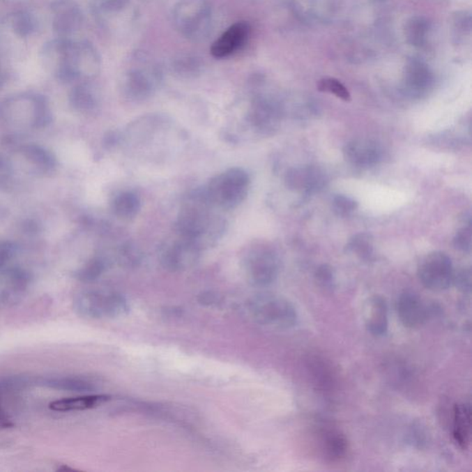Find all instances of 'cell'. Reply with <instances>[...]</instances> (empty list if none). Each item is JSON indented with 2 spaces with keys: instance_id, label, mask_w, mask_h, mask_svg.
<instances>
[{
  "instance_id": "cell-15",
  "label": "cell",
  "mask_w": 472,
  "mask_h": 472,
  "mask_svg": "<svg viewBox=\"0 0 472 472\" xmlns=\"http://www.w3.org/2000/svg\"><path fill=\"white\" fill-rule=\"evenodd\" d=\"M250 24L245 22H237L222 34L211 47V54L217 59L228 56L238 50L250 36Z\"/></svg>"
},
{
  "instance_id": "cell-31",
  "label": "cell",
  "mask_w": 472,
  "mask_h": 472,
  "mask_svg": "<svg viewBox=\"0 0 472 472\" xmlns=\"http://www.w3.org/2000/svg\"><path fill=\"white\" fill-rule=\"evenodd\" d=\"M13 27L17 36L26 37L33 31V19L24 11H20L13 17Z\"/></svg>"
},
{
  "instance_id": "cell-9",
  "label": "cell",
  "mask_w": 472,
  "mask_h": 472,
  "mask_svg": "<svg viewBox=\"0 0 472 472\" xmlns=\"http://www.w3.org/2000/svg\"><path fill=\"white\" fill-rule=\"evenodd\" d=\"M433 306H429L422 297L413 291H405L397 302V316L400 322L408 328H418L425 325L434 313Z\"/></svg>"
},
{
  "instance_id": "cell-29",
  "label": "cell",
  "mask_w": 472,
  "mask_h": 472,
  "mask_svg": "<svg viewBox=\"0 0 472 472\" xmlns=\"http://www.w3.org/2000/svg\"><path fill=\"white\" fill-rule=\"evenodd\" d=\"M311 363L314 379H316L320 387L323 388H330L331 382L333 381V376L330 370V366L324 363L323 360L319 359H314Z\"/></svg>"
},
{
  "instance_id": "cell-16",
  "label": "cell",
  "mask_w": 472,
  "mask_h": 472,
  "mask_svg": "<svg viewBox=\"0 0 472 472\" xmlns=\"http://www.w3.org/2000/svg\"><path fill=\"white\" fill-rule=\"evenodd\" d=\"M109 399L110 397L104 394L81 395L56 399L50 403V409L57 413H75L99 407Z\"/></svg>"
},
{
  "instance_id": "cell-17",
  "label": "cell",
  "mask_w": 472,
  "mask_h": 472,
  "mask_svg": "<svg viewBox=\"0 0 472 472\" xmlns=\"http://www.w3.org/2000/svg\"><path fill=\"white\" fill-rule=\"evenodd\" d=\"M33 384L54 390L86 393L93 392L96 388V383L82 376H51L42 377Z\"/></svg>"
},
{
  "instance_id": "cell-30",
  "label": "cell",
  "mask_w": 472,
  "mask_h": 472,
  "mask_svg": "<svg viewBox=\"0 0 472 472\" xmlns=\"http://www.w3.org/2000/svg\"><path fill=\"white\" fill-rule=\"evenodd\" d=\"M333 207L334 213L339 216H348L358 208V203L345 195H336L333 197Z\"/></svg>"
},
{
  "instance_id": "cell-28",
  "label": "cell",
  "mask_w": 472,
  "mask_h": 472,
  "mask_svg": "<svg viewBox=\"0 0 472 472\" xmlns=\"http://www.w3.org/2000/svg\"><path fill=\"white\" fill-rule=\"evenodd\" d=\"M453 245L456 250L462 251L463 253H470L472 245L471 218L455 234Z\"/></svg>"
},
{
  "instance_id": "cell-35",
  "label": "cell",
  "mask_w": 472,
  "mask_h": 472,
  "mask_svg": "<svg viewBox=\"0 0 472 472\" xmlns=\"http://www.w3.org/2000/svg\"><path fill=\"white\" fill-rule=\"evenodd\" d=\"M457 288L464 293H469L471 289V271L470 268H462L454 273L453 282Z\"/></svg>"
},
{
  "instance_id": "cell-13",
  "label": "cell",
  "mask_w": 472,
  "mask_h": 472,
  "mask_svg": "<svg viewBox=\"0 0 472 472\" xmlns=\"http://www.w3.org/2000/svg\"><path fill=\"white\" fill-rule=\"evenodd\" d=\"M248 119L252 128L257 132L271 135L279 127L280 112L271 102L257 99L252 105Z\"/></svg>"
},
{
  "instance_id": "cell-33",
  "label": "cell",
  "mask_w": 472,
  "mask_h": 472,
  "mask_svg": "<svg viewBox=\"0 0 472 472\" xmlns=\"http://www.w3.org/2000/svg\"><path fill=\"white\" fill-rule=\"evenodd\" d=\"M319 90L322 91H328L333 93L339 98L344 101H350L351 96L347 89L344 87L340 82L334 79H326L320 82L319 85Z\"/></svg>"
},
{
  "instance_id": "cell-36",
  "label": "cell",
  "mask_w": 472,
  "mask_h": 472,
  "mask_svg": "<svg viewBox=\"0 0 472 472\" xmlns=\"http://www.w3.org/2000/svg\"><path fill=\"white\" fill-rule=\"evenodd\" d=\"M3 396H4V394H3L2 392H0V429H8L13 427L14 423L7 411H6L4 407H3Z\"/></svg>"
},
{
  "instance_id": "cell-11",
  "label": "cell",
  "mask_w": 472,
  "mask_h": 472,
  "mask_svg": "<svg viewBox=\"0 0 472 472\" xmlns=\"http://www.w3.org/2000/svg\"><path fill=\"white\" fill-rule=\"evenodd\" d=\"M326 183L324 173L316 167L291 168L286 173L285 185L290 190L313 194L322 190Z\"/></svg>"
},
{
  "instance_id": "cell-6",
  "label": "cell",
  "mask_w": 472,
  "mask_h": 472,
  "mask_svg": "<svg viewBox=\"0 0 472 472\" xmlns=\"http://www.w3.org/2000/svg\"><path fill=\"white\" fill-rule=\"evenodd\" d=\"M453 263L444 252L436 251L426 254L418 266L420 282L428 290H448L454 277Z\"/></svg>"
},
{
  "instance_id": "cell-4",
  "label": "cell",
  "mask_w": 472,
  "mask_h": 472,
  "mask_svg": "<svg viewBox=\"0 0 472 472\" xmlns=\"http://www.w3.org/2000/svg\"><path fill=\"white\" fill-rule=\"evenodd\" d=\"M250 185V174L244 169L236 167L214 176L205 190L211 204L231 210L244 201Z\"/></svg>"
},
{
  "instance_id": "cell-8",
  "label": "cell",
  "mask_w": 472,
  "mask_h": 472,
  "mask_svg": "<svg viewBox=\"0 0 472 472\" xmlns=\"http://www.w3.org/2000/svg\"><path fill=\"white\" fill-rule=\"evenodd\" d=\"M200 248L188 240L179 237L173 243H167L160 252L162 267L171 273L190 270L199 259Z\"/></svg>"
},
{
  "instance_id": "cell-37",
  "label": "cell",
  "mask_w": 472,
  "mask_h": 472,
  "mask_svg": "<svg viewBox=\"0 0 472 472\" xmlns=\"http://www.w3.org/2000/svg\"><path fill=\"white\" fill-rule=\"evenodd\" d=\"M120 137L117 135L114 131L108 132L107 135L105 137L104 144L107 148L114 147L119 142Z\"/></svg>"
},
{
  "instance_id": "cell-24",
  "label": "cell",
  "mask_w": 472,
  "mask_h": 472,
  "mask_svg": "<svg viewBox=\"0 0 472 472\" xmlns=\"http://www.w3.org/2000/svg\"><path fill=\"white\" fill-rule=\"evenodd\" d=\"M70 105L74 109L79 112H89L96 107V98L93 91L87 86L79 85L71 91Z\"/></svg>"
},
{
  "instance_id": "cell-2",
  "label": "cell",
  "mask_w": 472,
  "mask_h": 472,
  "mask_svg": "<svg viewBox=\"0 0 472 472\" xmlns=\"http://www.w3.org/2000/svg\"><path fill=\"white\" fill-rule=\"evenodd\" d=\"M248 316L264 327L287 330L296 325L298 314L285 297L273 294H260L252 297L245 305Z\"/></svg>"
},
{
  "instance_id": "cell-22",
  "label": "cell",
  "mask_w": 472,
  "mask_h": 472,
  "mask_svg": "<svg viewBox=\"0 0 472 472\" xmlns=\"http://www.w3.org/2000/svg\"><path fill=\"white\" fill-rule=\"evenodd\" d=\"M112 210L119 218H133L140 210V199L138 195L130 191L119 194L114 199Z\"/></svg>"
},
{
  "instance_id": "cell-32",
  "label": "cell",
  "mask_w": 472,
  "mask_h": 472,
  "mask_svg": "<svg viewBox=\"0 0 472 472\" xmlns=\"http://www.w3.org/2000/svg\"><path fill=\"white\" fill-rule=\"evenodd\" d=\"M17 252L16 245L8 241H0V275L13 264Z\"/></svg>"
},
{
  "instance_id": "cell-26",
  "label": "cell",
  "mask_w": 472,
  "mask_h": 472,
  "mask_svg": "<svg viewBox=\"0 0 472 472\" xmlns=\"http://www.w3.org/2000/svg\"><path fill=\"white\" fill-rule=\"evenodd\" d=\"M33 105L34 128H45L52 121V114L48 107L47 100L42 96H34L31 98Z\"/></svg>"
},
{
  "instance_id": "cell-19",
  "label": "cell",
  "mask_w": 472,
  "mask_h": 472,
  "mask_svg": "<svg viewBox=\"0 0 472 472\" xmlns=\"http://www.w3.org/2000/svg\"><path fill=\"white\" fill-rule=\"evenodd\" d=\"M323 455L330 462H340L347 456L349 443L344 434L336 429H326L321 433Z\"/></svg>"
},
{
  "instance_id": "cell-34",
  "label": "cell",
  "mask_w": 472,
  "mask_h": 472,
  "mask_svg": "<svg viewBox=\"0 0 472 472\" xmlns=\"http://www.w3.org/2000/svg\"><path fill=\"white\" fill-rule=\"evenodd\" d=\"M314 278L321 287L331 289L334 286V271L330 265L323 264L317 268Z\"/></svg>"
},
{
  "instance_id": "cell-18",
  "label": "cell",
  "mask_w": 472,
  "mask_h": 472,
  "mask_svg": "<svg viewBox=\"0 0 472 472\" xmlns=\"http://www.w3.org/2000/svg\"><path fill=\"white\" fill-rule=\"evenodd\" d=\"M156 75L147 70H134L128 74L125 82V93L132 100H144L153 93Z\"/></svg>"
},
{
  "instance_id": "cell-21",
  "label": "cell",
  "mask_w": 472,
  "mask_h": 472,
  "mask_svg": "<svg viewBox=\"0 0 472 472\" xmlns=\"http://www.w3.org/2000/svg\"><path fill=\"white\" fill-rule=\"evenodd\" d=\"M22 154L24 158L31 162L34 167H38L42 172H50L56 167V161L52 153L47 149L36 144L22 146Z\"/></svg>"
},
{
  "instance_id": "cell-25",
  "label": "cell",
  "mask_w": 472,
  "mask_h": 472,
  "mask_svg": "<svg viewBox=\"0 0 472 472\" xmlns=\"http://www.w3.org/2000/svg\"><path fill=\"white\" fill-rule=\"evenodd\" d=\"M105 268H107V264L104 259L94 257L76 271L74 277L82 282H96L105 273Z\"/></svg>"
},
{
  "instance_id": "cell-12",
  "label": "cell",
  "mask_w": 472,
  "mask_h": 472,
  "mask_svg": "<svg viewBox=\"0 0 472 472\" xmlns=\"http://www.w3.org/2000/svg\"><path fill=\"white\" fill-rule=\"evenodd\" d=\"M363 321L369 333L382 337L388 331V306L384 297H369L363 305Z\"/></svg>"
},
{
  "instance_id": "cell-27",
  "label": "cell",
  "mask_w": 472,
  "mask_h": 472,
  "mask_svg": "<svg viewBox=\"0 0 472 472\" xmlns=\"http://www.w3.org/2000/svg\"><path fill=\"white\" fill-rule=\"evenodd\" d=\"M142 254L132 243H125L119 250V262L124 267L133 268L142 262Z\"/></svg>"
},
{
  "instance_id": "cell-5",
  "label": "cell",
  "mask_w": 472,
  "mask_h": 472,
  "mask_svg": "<svg viewBox=\"0 0 472 472\" xmlns=\"http://www.w3.org/2000/svg\"><path fill=\"white\" fill-rule=\"evenodd\" d=\"M245 277L254 287H267L278 278L280 259L276 252L270 248H254L244 259Z\"/></svg>"
},
{
  "instance_id": "cell-23",
  "label": "cell",
  "mask_w": 472,
  "mask_h": 472,
  "mask_svg": "<svg viewBox=\"0 0 472 472\" xmlns=\"http://www.w3.org/2000/svg\"><path fill=\"white\" fill-rule=\"evenodd\" d=\"M348 253L356 254L360 260L369 261L374 254L373 236L368 233H359L351 237L346 245Z\"/></svg>"
},
{
  "instance_id": "cell-7",
  "label": "cell",
  "mask_w": 472,
  "mask_h": 472,
  "mask_svg": "<svg viewBox=\"0 0 472 472\" xmlns=\"http://www.w3.org/2000/svg\"><path fill=\"white\" fill-rule=\"evenodd\" d=\"M174 19L177 27L185 36L202 38L210 29V8L202 0H185L176 8Z\"/></svg>"
},
{
  "instance_id": "cell-10",
  "label": "cell",
  "mask_w": 472,
  "mask_h": 472,
  "mask_svg": "<svg viewBox=\"0 0 472 472\" xmlns=\"http://www.w3.org/2000/svg\"><path fill=\"white\" fill-rule=\"evenodd\" d=\"M346 161L359 168L373 167L382 161L383 150L373 140L359 139L348 142L343 148Z\"/></svg>"
},
{
  "instance_id": "cell-1",
  "label": "cell",
  "mask_w": 472,
  "mask_h": 472,
  "mask_svg": "<svg viewBox=\"0 0 472 472\" xmlns=\"http://www.w3.org/2000/svg\"><path fill=\"white\" fill-rule=\"evenodd\" d=\"M213 207L205 188H197L185 199L176 222V234L202 250L213 247L225 231V221L211 213Z\"/></svg>"
},
{
  "instance_id": "cell-14",
  "label": "cell",
  "mask_w": 472,
  "mask_h": 472,
  "mask_svg": "<svg viewBox=\"0 0 472 472\" xmlns=\"http://www.w3.org/2000/svg\"><path fill=\"white\" fill-rule=\"evenodd\" d=\"M51 8L56 15L53 28L57 33L67 36L81 26L82 13L73 0H56Z\"/></svg>"
},
{
  "instance_id": "cell-20",
  "label": "cell",
  "mask_w": 472,
  "mask_h": 472,
  "mask_svg": "<svg viewBox=\"0 0 472 472\" xmlns=\"http://www.w3.org/2000/svg\"><path fill=\"white\" fill-rule=\"evenodd\" d=\"M471 434V410L469 404H457L453 411V437L460 448L467 449Z\"/></svg>"
},
{
  "instance_id": "cell-3",
  "label": "cell",
  "mask_w": 472,
  "mask_h": 472,
  "mask_svg": "<svg viewBox=\"0 0 472 472\" xmlns=\"http://www.w3.org/2000/svg\"><path fill=\"white\" fill-rule=\"evenodd\" d=\"M73 308L79 317L90 319H116L130 311L123 294L105 289L79 291L73 299Z\"/></svg>"
}]
</instances>
